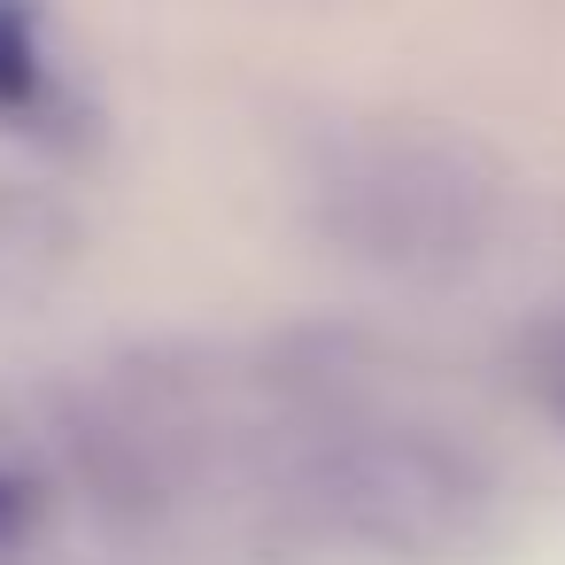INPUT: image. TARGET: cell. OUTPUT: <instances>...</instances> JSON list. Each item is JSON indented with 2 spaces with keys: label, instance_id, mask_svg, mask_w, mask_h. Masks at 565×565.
I'll return each mask as SVG.
<instances>
[{
  "label": "cell",
  "instance_id": "obj_2",
  "mask_svg": "<svg viewBox=\"0 0 565 565\" xmlns=\"http://www.w3.org/2000/svg\"><path fill=\"white\" fill-rule=\"evenodd\" d=\"M318 225L387 271H441L457 256H472L480 241V194L472 179L411 140H356L333 163H318L310 179Z\"/></svg>",
  "mask_w": 565,
  "mask_h": 565
},
{
  "label": "cell",
  "instance_id": "obj_3",
  "mask_svg": "<svg viewBox=\"0 0 565 565\" xmlns=\"http://www.w3.org/2000/svg\"><path fill=\"white\" fill-rule=\"evenodd\" d=\"M78 256V217L40 186H0V295H24Z\"/></svg>",
  "mask_w": 565,
  "mask_h": 565
},
{
  "label": "cell",
  "instance_id": "obj_1",
  "mask_svg": "<svg viewBox=\"0 0 565 565\" xmlns=\"http://www.w3.org/2000/svg\"><path fill=\"white\" fill-rule=\"evenodd\" d=\"M480 472L403 426H372V434H333L295 465V503L333 526V534H364L387 550H434L457 542L480 519Z\"/></svg>",
  "mask_w": 565,
  "mask_h": 565
}]
</instances>
